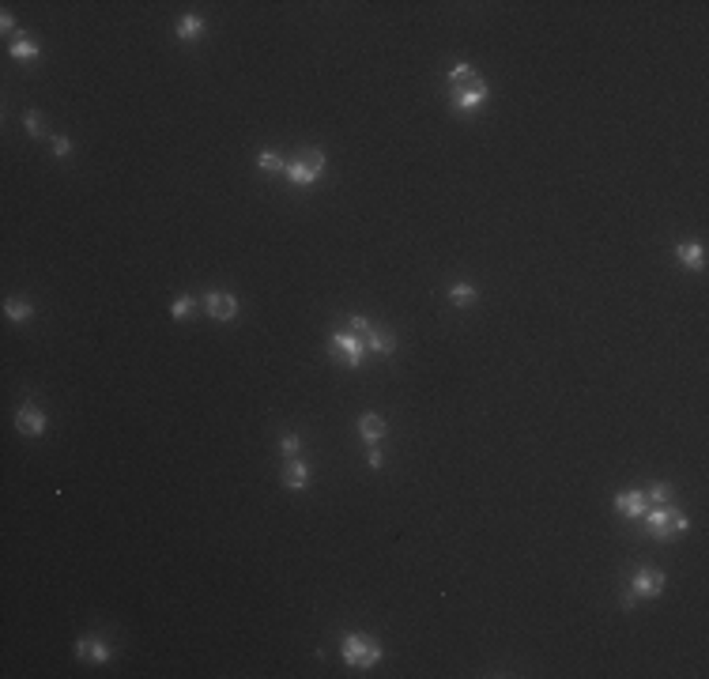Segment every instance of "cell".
<instances>
[{"label": "cell", "instance_id": "6da1fadb", "mask_svg": "<svg viewBox=\"0 0 709 679\" xmlns=\"http://www.w3.org/2000/svg\"><path fill=\"white\" fill-rule=\"evenodd\" d=\"M449 91H453V106L457 110H479L487 102V83L472 72V65H453L449 68Z\"/></svg>", "mask_w": 709, "mask_h": 679}, {"label": "cell", "instance_id": "7a4b0ae2", "mask_svg": "<svg viewBox=\"0 0 709 679\" xmlns=\"http://www.w3.org/2000/svg\"><path fill=\"white\" fill-rule=\"evenodd\" d=\"M641 517H646V529H649L657 540H668V536H675V532H687V529H690L687 514H679V509H668V506L646 509Z\"/></svg>", "mask_w": 709, "mask_h": 679}, {"label": "cell", "instance_id": "3957f363", "mask_svg": "<svg viewBox=\"0 0 709 679\" xmlns=\"http://www.w3.org/2000/svg\"><path fill=\"white\" fill-rule=\"evenodd\" d=\"M343 660L351 668H374L381 660V645L366 634H348L343 638Z\"/></svg>", "mask_w": 709, "mask_h": 679}, {"label": "cell", "instance_id": "277c9868", "mask_svg": "<svg viewBox=\"0 0 709 679\" xmlns=\"http://www.w3.org/2000/svg\"><path fill=\"white\" fill-rule=\"evenodd\" d=\"M283 174L294 181V185H313V181L325 174V155H321V151H306V155H298L294 163H287Z\"/></svg>", "mask_w": 709, "mask_h": 679}, {"label": "cell", "instance_id": "5b68a950", "mask_svg": "<svg viewBox=\"0 0 709 679\" xmlns=\"http://www.w3.org/2000/svg\"><path fill=\"white\" fill-rule=\"evenodd\" d=\"M328 343H332V355H340L348 366H359L362 355H366V343H362V336H354V332H336Z\"/></svg>", "mask_w": 709, "mask_h": 679}, {"label": "cell", "instance_id": "8992f818", "mask_svg": "<svg viewBox=\"0 0 709 679\" xmlns=\"http://www.w3.org/2000/svg\"><path fill=\"white\" fill-rule=\"evenodd\" d=\"M630 589H634L630 596H657L660 589H664V574H660V570H652V566H641V570L634 574Z\"/></svg>", "mask_w": 709, "mask_h": 679}, {"label": "cell", "instance_id": "52a82bcc", "mask_svg": "<svg viewBox=\"0 0 709 679\" xmlns=\"http://www.w3.org/2000/svg\"><path fill=\"white\" fill-rule=\"evenodd\" d=\"M204 306H208V314H212L215 321H230V317L238 314V298H234V294H223V291L208 294Z\"/></svg>", "mask_w": 709, "mask_h": 679}, {"label": "cell", "instance_id": "ba28073f", "mask_svg": "<svg viewBox=\"0 0 709 679\" xmlns=\"http://www.w3.org/2000/svg\"><path fill=\"white\" fill-rule=\"evenodd\" d=\"M15 427H19L23 434H42V430H46V415L38 412V407L23 404L19 412H15Z\"/></svg>", "mask_w": 709, "mask_h": 679}, {"label": "cell", "instance_id": "9c48e42d", "mask_svg": "<svg viewBox=\"0 0 709 679\" xmlns=\"http://www.w3.org/2000/svg\"><path fill=\"white\" fill-rule=\"evenodd\" d=\"M76 653L79 657H87V660H94V665H106L114 653H110V645H102L99 638H79L76 642Z\"/></svg>", "mask_w": 709, "mask_h": 679}, {"label": "cell", "instance_id": "30bf717a", "mask_svg": "<svg viewBox=\"0 0 709 679\" xmlns=\"http://www.w3.org/2000/svg\"><path fill=\"white\" fill-rule=\"evenodd\" d=\"M615 509H619V514H626V517H641V514H646V494H641V491L619 494V498H615Z\"/></svg>", "mask_w": 709, "mask_h": 679}, {"label": "cell", "instance_id": "8fae6325", "mask_svg": "<svg viewBox=\"0 0 709 679\" xmlns=\"http://www.w3.org/2000/svg\"><path fill=\"white\" fill-rule=\"evenodd\" d=\"M359 434L366 438L370 445H377V442L385 438V419H381V415H374V412L362 415V419H359Z\"/></svg>", "mask_w": 709, "mask_h": 679}, {"label": "cell", "instance_id": "7c38bea8", "mask_svg": "<svg viewBox=\"0 0 709 679\" xmlns=\"http://www.w3.org/2000/svg\"><path fill=\"white\" fill-rule=\"evenodd\" d=\"M362 343H366V351H374V355H389V351L397 347L392 332H381V329H370L366 336H362Z\"/></svg>", "mask_w": 709, "mask_h": 679}, {"label": "cell", "instance_id": "4fadbf2b", "mask_svg": "<svg viewBox=\"0 0 709 679\" xmlns=\"http://www.w3.org/2000/svg\"><path fill=\"white\" fill-rule=\"evenodd\" d=\"M306 479H310V472H306L302 460H287V468H283V483H287V491H302Z\"/></svg>", "mask_w": 709, "mask_h": 679}, {"label": "cell", "instance_id": "5bb4252c", "mask_svg": "<svg viewBox=\"0 0 709 679\" xmlns=\"http://www.w3.org/2000/svg\"><path fill=\"white\" fill-rule=\"evenodd\" d=\"M675 253H679L683 265H690V268H698V272L706 268V253H702V245H698V242H683Z\"/></svg>", "mask_w": 709, "mask_h": 679}, {"label": "cell", "instance_id": "9a60e30c", "mask_svg": "<svg viewBox=\"0 0 709 679\" xmlns=\"http://www.w3.org/2000/svg\"><path fill=\"white\" fill-rule=\"evenodd\" d=\"M4 314H8V321H27V317H30V302L8 298V302H4Z\"/></svg>", "mask_w": 709, "mask_h": 679}, {"label": "cell", "instance_id": "2e32d148", "mask_svg": "<svg viewBox=\"0 0 709 679\" xmlns=\"http://www.w3.org/2000/svg\"><path fill=\"white\" fill-rule=\"evenodd\" d=\"M12 57H19V61L38 57V42H30V38H23V34H19V42H12Z\"/></svg>", "mask_w": 709, "mask_h": 679}, {"label": "cell", "instance_id": "e0dca14e", "mask_svg": "<svg viewBox=\"0 0 709 679\" xmlns=\"http://www.w3.org/2000/svg\"><path fill=\"white\" fill-rule=\"evenodd\" d=\"M200 30H204V19L200 15H185L181 27H177V38H197Z\"/></svg>", "mask_w": 709, "mask_h": 679}, {"label": "cell", "instance_id": "ac0fdd59", "mask_svg": "<svg viewBox=\"0 0 709 679\" xmlns=\"http://www.w3.org/2000/svg\"><path fill=\"white\" fill-rule=\"evenodd\" d=\"M257 163H261V170H287V163L276 155V151H261V159H257Z\"/></svg>", "mask_w": 709, "mask_h": 679}, {"label": "cell", "instance_id": "d6986e66", "mask_svg": "<svg viewBox=\"0 0 709 679\" xmlns=\"http://www.w3.org/2000/svg\"><path fill=\"white\" fill-rule=\"evenodd\" d=\"M449 298H453L457 306H464V302H472V298H475V287H468V283H457L453 291H449Z\"/></svg>", "mask_w": 709, "mask_h": 679}, {"label": "cell", "instance_id": "ffe728a7", "mask_svg": "<svg viewBox=\"0 0 709 679\" xmlns=\"http://www.w3.org/2000/svg\"><path fill=\"white\" fill-rule=\"evenodd\" d=\"M668 494H672V487H668V483H657V487H649V498L657 502V506H664V502H668Z\"/></svg>", "mask_w": 709, "mask_h": 679}, {"label": "cell", "instance_id": "44dd1931", "mask_svg": "<svg viewBox=\"0 0 709 679\" xmlns=\"http://www.w3.org/2000/svg\"><path fill=\"white\" fill-rule=\"evenodd\" d=\"M370 329H374V325H370L366 317H351V329H348V332H354V336H366Z\"/></svg>", "mask_w": 709, "mask_h": 679}, {"label": "cell", "instance_id": "7402d4cb", "mask_svg": "<svg viewBox=\"0 0 709 679\" xmlns=\"http://www.w3.org/2000/svg\"><path fill=\"white\" fill-rule=\"evenodd\" d=\"M170 314H174V317H189V314H192V298H177Z\"/></svg>", "mask_w": 709, "mask_h": 679}, {"label": "cell", "instance_id": "603a6c76", "mask_svg": "<svg viewBox=\"0 0 709 679\" xmlns=\"http://www.w3.org/2000/svg\"><path fill=\"white\" fill-rule=\"evenodd\" d=\"M279 449H283L287 457H294V453H298V438H294V434H283V442H279Z\"/></svg>", "mask_w": 709, "mask_h": 679}, {"label": "cell", "instance_id": "cb8c5ba5", "mask_svg": "<svg viewBox=\"0 0 709 679\" xmlns=\"http://www.w3.org/2000/svg\"><path fill=\"white\" fill-rule=\"evenodd\" d=\"M27 132L30 136H42V117H38V114H27Z\"/></svg>", "mask_w": 709, "mask_h": 679}, {"label": "cell", "instance_id": "d4e9b609", "mask_svg": "<svg viewBox=\"0 0 709 679\" xmlns=\"http://www.w3.org/2000/svg\"><path fill=\"white\" fill-rule=\"evenodd\" d=\"M72 151V143L64 140V136H57V140H53V155H68Z\"/></svg>", "mask_w": 709, "mask_h": 679}, {"label": "cell", "instance_id": "484cf974", "mask_svg": "<svg viewBox=\"0 0 709 679\" xmlns=\"http://www.w3.org/2000/svg\"><path fill=\"white\" fill-rule=\"evenodd\" d=\"M370 468H381V449H377V445H370Z\"/></svg>", "mask_w": 709, "mask_h": 679}, {"label": "cell", "instance_id": "4316f807", "mask_svg": "<svg viewBox=\"0 0 709 679\" xmlns=\"http://www.w3.org/2000/svg\"><path fill=\"white\" fill-rule=\"evenodd\" d=\"M0 27H4V30H12V27H15V19H12V12H4V15H0Z\"/></svg>", "mask_w": 709, "mask_h": 679}]
</instances>
